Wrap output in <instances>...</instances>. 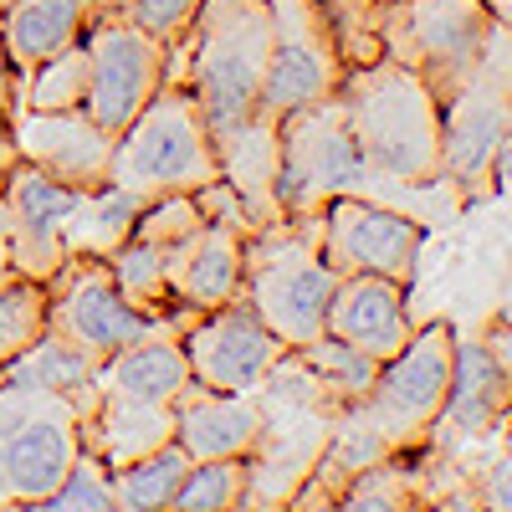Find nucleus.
<instances>
[{
    "label": "nucleus",
    "mask_w": 512,
    "mask_h": 512,
    "mask_svg": "<svg viewBox=\"0 0 512 512\" xmlns=\"http://www.w3.org/2000/svg\"><path fill=\"white\" fill-rule=\"evenodd\" d=\"M344 123L374 169L390 185H436L441 180V103L425 82L395 57H374L364 67H344L338 82Z\"/></svg>",
    "instance_id": "f257e3e1"
},
{
    "label": "nucleus",
    "mask_w": 512,
    "mask_h": 512,
    "mask_svg": "<svg viewBox=\"0 0 512 512\" xmlns=\"http://www.w3.org/2000/svg\"><path fill=\"white\" fill-rule=\"evenodd\" d=\"M272 57V6L267 0H205L190 36L169 47L164 77L190 88L205 113V128L226 139L231 128L256 118Z\"/></svg>",
    "instance_id": "f03ea898"
},
{
    "label": "nucleus",
    "mask_w": 512,
    "mask_h": 512,
    "mask_svg": "<svg viewBox=\"0 0 512 512\" xmlns=\"http://www.w3.org/2000/svg\"><path fill=\"white\" fill-rule=\"evenodd\" d=\"M210 180H221L216 134L205 128V113L185 82L164 77L159 93L113 134L108 185L154 200V195H195Z\"/></svg>",
    "instance_id": "7ed1b4c3"
},
{
    "label": "nucleus",
    "mask_w": 512,
    "mask_h": 512,
    "mask_svg": "<svg viewBox=\"0 0 512 512\" xmlns=\"http://www.w3.org/2000/svg\"><path fill=\"white\" fill-rule=\"evenodd\" d=\"M338 277L323 262L318 216H282L241 236V297L256 308L282 349H303L323 333Z\"/></svg>",
    "instance_id": "20e7f679"
},
{
    "label": "nucleus",
    "mask_w": 512,
    "mask_h": 512,
    "mask_svg": "<svg viewBox=\"0 0 512 512\" xmlns=\"http://www.w3.org/2000/svg\"><path fill=\"white\" fill-rule=\"evenodd\" d=\"M502 26L492 0H384V57L410 67L436 103H451Z\"/></svg>",
    "instance_id": "39448f33"
},
{
    "label": "nucleus",
    "mask_w": 512,
    "mask_h": 512,
    "mask_svg": "<svg viewBox=\"0 0 512 512\" xmlns=\"http://www.w3.org/2000/svg\"><path fill=\"white\" fill-rule=\"evenodd\" d=\"M82 451V405L0 379V507H41Z\"/></svg>",
    "instance_id": "423d86ee"
},
{
    "label": "nucleus",
    "mask_w": 512,
    "mask_h": 512,
    "mask_svg": "<svg viewBox=\"0 0 512 512\" xmlns=\"http://www.w3.org/2000/svg\"><path fill=\"white\" fill-rule=\"evenodd\" d=\"M507 134H512V67H507V26L492 36L482 67L466 88L441 103V180L461 195H492L507 180Z\"/></svg>",
    "instance_id": "0eeeda50"
},
{
    "label": "nucleus",
    "mask_w": 512,
    "mask_h": 512,
    "mask_svg": "<svg viewBox=\"0 0 512 512\" xmlns=\"http://www.w3.org/2000/svg\"><path fill=\"white\" fill-rule=\"evenodd\" d=\"M451 354H456V328L451 323H425L405 338V349L379 364L369 395L349 405L369 431L390 451H420L436 441V420L451 390Z\"/></svg>",
    "instance_id": "6e6552de"
},
{
    "label": "nucleus",
    "mask_w": 512,
    "mask_h": 512,
    "mask_svg": "<svg viewBox=\"0 0 512 512\" xmlns=\"http://www.w3.org/2000/svg\"><path fill=\"white\" fill-rule=\"evenodd\" d=\"M374 185V169L364 164L338 98H318L308 108H292L277 123V210L282 216H318L333 195H359Z\"/></svg>",
    "instance_id": "1a4fd4ad"
},
{
    "label": "nucleus",
    "mask_w": 512,
    "mask_h": 512,
    "mask_svg": "<svg viewBox=\"0 0 512 512\" xmlns=\"http://www.w3.org/2000/svg\"><path fill=\"white\" fill-rule=\"evenodd\" d=\"M47 292H52L47 328L57 338H67V344L88 349L93 359H113L118 349L139 344L144 333H154V328H185L195 318V308L164 313V318L139 313L118 292V282L108 272V256H93V251H67V262L47 282Z\"/></svg>",
    "instance_id": "9d476101"
},
{
    "label": "nucleus",
    "mask_w": 512,
    "mask_h": 512,
    "mask_svg": "<svg viewBox=\"0 0 512 512\" xmlns=\"http://www.w3.org/2000/svg\"><path fill=\"white\" fill-rule=\"evenodd\" d=\"M82 47H88V98H82V113L98 128H108V134H118L159 93L169 52L154 36H144L134 21H123L118 6L88 16Z\"/></svg>",
    "instance_id": "9b49d317"
},
{
    "label": "nucleus",
    "mask_w": 512,
    "mask_h": 512,
    "mask_svg": "<svg viewBox=\"0 0 512 512\" xmlns=\"http://www.w3.org/2000/svg\"><path fill=\"white\" fill-rule=\"evenodd\" d=\"M267 6H272V57H267L256 118L282 123L292 108H308L338 93L344 57L333 47V31L323 21L318 0H267Z\"/></svg>",
    "instance_id": "f8f14e48"
},
{
    "label": "nucleus",
    "mask_w": 512,
    "mask_h": 512,
    "mask_svg": "<svg viewBox=\"0 0 512 512\" xmlns=\"http://www.w3.org/2000/svg\"><path fill=\"white\" fill-rule=\"evenodd\" d=\"M318 246L333 277L369 272V277H390L410 287L420 246H425V226L364 195H333L318 210Z\"/></svg>",
    "instance_id": "ddd939ff"
},
{
    "label": "nucleus",
    "mask_w": 512,
    "mask_h": 512,
    "mask_svg": "<svg viewBox=\"0 0 512 512\" xmlns=\"http://www.w3.org/2000/svg\"><path fill=\"white\" fill-rule=\"evenodd\" d=\"M180 349H185L195 384H205V390H231V395H251L272 374V364L287 354L282 338L256 318V308L246 297H231L221 308L195 313L180 333Z\"/></svg>",
    "instance_id": "4468645a"
},
{
    "label": "nucleus",
    "mask_w": 512,
    "mask_h": 512,
    "mask_svg": "<svg viewBox=\"0 0 512 512\" xmlns=\"http://www.w3.org/2000/svg\"><path fill=\"white\" fill-rule=\"evenodd\" d=\"M82 190L41 175L36 164L16 159L6 190H0V205L11 216V267L21 277L36 282H52L67 262V226H72V210H77Z\"/></svg>",
    "instance_id": "2eb2a0df"
},
{
    "label": "nucleus",
    "mask_w": 512,
    "mask_h": 512,
    "mask_svg": "<svg viewBox=\"0 0 512 512\" xmlns=\"http://www.w3.org/2000/svg\"><path fill=\"white\" fill-rule=\"evenodd\" d=\"M11 144L16 159L36 164L41 175H52L72 190H98L108 185V154H113V134L98 128L82 108H16L11 113Z\"/></svg>",
    "instance_id": "dca6fc26"
},
{
    "label": "nucleus",
    "mask_w": 512,
    "mask_h": 512,
    "mask_svg": "<svg viewBox=\"0 0 512 512\" xmlns=\"http://www.w3.org/2000/svg\"><path fill=\"white\" fill-rule=\"evenodd\" d=\"M405 282H390V277H369V272H354V277H338L333 297H328V318H323V333L344 338V344L374 354L379 364L405 349V338L415 333L410 323V308H405Z\"/></svg>",
    "instance_id": "f3484780"
},
{
    "label": "nucleus",
    "mask_w": 512,
    "mask_h": 512,
    "mask_svg": "<svg viewBox=\"0 0 512 512\" xmlns=\"http://www.w3.org/2000/svg\"><path fill=\"white\" fill-rule=\"evenodd\" d=\"M507 390H512V364L487 338H456L451 390H446L436 431H456L461 441H482L492 431H507V400H512Z\"/></svg>",
    "instance_id": "a211bd4d"
},
{
    "label": "nucleus",
    "mask_w": 512,
    "mask_h": 512,
    "mask_svg": "<svg viewBox=\"0 0 512 512\" xmlns=\"http://www.w3.org/2000/svg\"><path fill=\"white\" fill-rule=\"evenodd\" d=\"M164 277L169 303L180 308H221L241 297V231L226 221H200L190 236L164 246Z\"/></svg>",
    "instance_id": "6ab92c4d"
},
{
    "label": "nucleus",
    "mask_w": 512,
    "mask_h": 512,
    "mask_svg": "<svg viewBox=\"0 0 512 512\" xmlns=\"http://www.w3.org/2000/svg\"><path fill=\"white\" fill-rule=\"evenodd\" d=\"M175 441L190 461H221V456H251L262 441V400L185 384L175 400Z\"/></svg>",
    "instance_id": "aec40b11"
},
{
    "label": "nucleus",
    "mask_w": 512,
    "mask_h": 512,
    "mask_svg": "<svg viewBox=\"0 0 512 512\" xmlns=\"http://www.w3.org/2000/svg\"><path fill=\"white\" fill-rule=\"evenodd\" d=\"M164 441H175V405H154V400H128L98 390L93 410L82 415V446L98 451L108 466H123Z\"/></svg>",
    "instance_id": "412c9836"
},
{
    "label": "nucleus",
    "mask_w": 512,
    "mask_h": 512,
    "mask_svg": "<svg viewBox=\"0 0 512 512\" xmlns=\"http://www.w3.org/2000/svg\"><path fill=\"white\" fill-rule=\"evenodd\" d=\"M82 26H88L82 0H6L0 6V52H6L16 82H26L36 62H47L67 41H77Z\"/></svg>",
    "instance_id": "4be33fe9"
},
{
    "label": "nucleus",
    "mask_w": 512,
    "mask_h": 512,
    "mask_svg": "<svg viewBox=\"0 0 512 512\" xmlns=\"http://www.w3.org/2000/svg\"><path fill=\"white\" fill-rule=\"evenodd\" d=\"M216 154H221V180L246 205L251 231L282 221L277 195H272V180H277V123L251 118V123L231 128L226 139H216Z\"/></svg>",
    "instance_id": "5701e85b"
},
{
    "label": "nucleus",
    "mask_w": 512,
    "mask_h": 512,
    "mask_svg": "<svg viewBox=\"0 0 512 512\" xmlns=\"http://www.w3.org/2000/svg\"><path fill=\"white\" fill-rule=\"evenodd\" d=\"M98 364H103V359H93L88 349L67 344V338H57V333L47 328L21 359H11L6 369H0V379H16V384H36V390L72 395V400L82 405V415H88L93 400H98Z\"/></svg>",
    "instance_id": "b1692460"
},
{
    "label": "nucleus",
    "mask_w": 512,
    "mask_h": 512,
    "mask_svg": "<svg viewBox=\"0 0 512 512\" xmlns=\"http://www.w3.org/2000/svg\"><path fill=\"white\" fill-rule=\"evenodd\" d=\"M185 472H190V456L180 451V441H164L134 461L113 466V507L118 512H169Z\"/></svg>",
    "instance_id": "393cba45"
},
{
    "label": "nucleus",
    "mask_w": 512,
    "mask_h": 512,
    "mask_svg": "<svg viewBox=\"0 0 512 512\" xmlns=\"http://www.w3.org/2000/svg\"><path fill=\"white\" fill-rule=\"evenodd\" d=\"M425 497V446L420 451H390L374 466L338 492V507L344 512H400L410 502Z\"/></svg>",
    "instance_id": "a878e982"
},
{
    "label": "nucleus",
    "mask_w": 512,
    "mask_h": 512,
    "mask_svg": "<svg viewBox=\"0 0 512 512\" xmlns=\"http://www.w3.org/2000/svg\"><path fill=\"white\" fill-rule=\"evenodd\" d=\"M292 354H297V364H303V369L318 379V390H323L338 410L359 405V400L369 395L374 374H379V359H374V354L344 344V338H333V333L308 338V344H303V349H292Z\"/></svg>",
    "instance_id": "bb28decb"
},
{
    "label": "nucleus",
    "mask_w": 512,
    "mask_h": 512,
    "mask_svg": "<svg viewBox=\"0 0 512 512\" xmlns=\"http://www.w3.org/2000/svg\"><path fill=\"white\" fill-rule=\"evenodd\" d=\"M108 272L118 282V292L134 303L139 313L149 318H164V313H180V303H169V277H164V246L154 241H139L128 236L123 246L108 251Z\"/></svg>",
    "instance_id": "cd10ccee"
},
{
    "label": "nucleus",
    "mask_w": 512,
    "mask_h": 512,
    "mask_svg": "<svg viewBox=\"0 0 512 512\" xmlns=\"http://www.w3.org/2000/svg\"><path fill=\"white\" fill-rule=\"evenodd\" d=\"M82 98H88V47H82V36L52 52L47 62H36L21 82V108L57 113V108H82Z\"/></svg>",
    "instance_id": "c85d7f7f"
},
{
    "label": "nucleus",
    "mask_w": 512,
    "mask_h": 512,
    "mask_svg": "<svg viewBox=\"0 0 512 512\" xmlns=\"http://www.w3.org/2000/svg\"><path fill=\"white\" fill-rule=\"evenodd\" d=\"M47 303H52V292L36 277L16 272L11 282H0V369L21 359L47 333Z\"/></svg>",
    "instance_id": "c756f323"
},
{
    "label": "nucleus",
    "mask_w": 512,
    "mask_h": 512,
    "mask_svg": "<svg viewBox=\"0 0 512 512\" xmlns=\"http://www.w3.org/2000/svg\"><path fill=\"white\" fill-rule=\"evenodd\" d=\"M246 456H221V461H190V472L169 502V512H231L246 507Z\"/></svg>",
    "instance_id": "7c9ffc66"
},
{
    "label": "nucleus",
    "mask_w": 512,
    "mask_h": 512,
    "mask_svg": "<svg viewBox=\"0 0 512 512\" xmlns=\"http://www.w3.org/2000/svg\"><path fill=\"white\" fill-rule=\"evenodd\" d=\"M344 67L384 57V0H318Z\"/></svg>",
    "instance_id": "2f4dec72"
},
{
    "label": "nucleus",
    "mask_w": 512,
    "mask_h": 512,
    "mask_svg": "<svg viewBox=\"0 0 512 512\" xmlns=\"http://www.w3.org/2000/svg\"><path fill=\"white\" fill-rule=\"evenodd\" d=\"M41 512H118L113 507V466L98 451L82 446L62 472V482L47 492Z\"/></svg>",
    "instance_id": "473e14b6"
},
{
    "label": "nucleus",
    "mask_w": 512,
    "mask_h": 512,
    "mask_svg": "<svg viewBox=\"0 0 512 512\" xmlns=\"http://www.w3.org/2000/svg\"><path fill=\"white\" fill-rule=\"evenodd\" d=\"M200 6L205 0H123L118 11H123V21H134L144 36H154L159 47L169 52V47H180V41L190 36Z\"/></svg>",
    "instance_id": "72a5a7b5"
},
{
    "label": "nucleus",
    "mask_w": 512,
    "mask_h": 512,
    "mask_svg": "<svg viewBox=\"0 0 512 512\" xmlns=\"http://www.w3.org/2000/svg\"><path fill=\"white\" fill-rule=\"evenodd\" d=\"M200 221H205V216H200L195 195H154V200H144V210L134 216V231H128V236L154 241V246H175V241L190 236Z\"/></svg>",
    "instance_id": "f704fd0d"
},
{
    "label": "nucleus",
    "mask_w": 512,
    "mask_h": 512,
    "mask_svg": "<svg viewBox=\"0 0 512 512\" xmlns=\"http://www.w3.org/2000/svg\"><path fill=\"white\" fill-rule=\"evenodd\" d=\"M507 472H512V456H507V441H497V461L482 466V487H477L472 502H482L492 512H507L512 507V477Z\"/></svg>",
    "instance_id": "c9c22d12"
},
{
    "label": "nucleus",
    "mask_w": 512,
    "mask_h": 512,
    "mask_svg": "<svg viewBox=\"0 0 512 512\" xmlns=\"http://www.w3.org/2000/svg\"><path fill=\"white\" fill-rule=\"evenodd\" d=\"M11 164H16V144H11V113H6V103H0V190H6Z\"/></svg>",
    "instance_id": "e433bc0d"
},
{
    "label": "nucleus",
    "mask_w": 512,
    "mask_h": 512,
    "mask_svg": "<svg viewBox=\"0 0 512 512\" xmlns=\"http://www.w3.org/2000/svg\"><path fill=\"white\" fill-rule=\"evenodd\" d=\"M0 103H6V113L21 108V82H16V72L6 67V52H0Z\"/></svg>",
    "instance_id": "4c0bfd02"
},
{
    "label": "nucleus",
    "mask_w": 512,
    "mask_h": 512,
    "mask_svg": "<svg viewBox=\"0 0 512 512\" xmlns=\"http://www.w3.org/2000/svg\"><path fill=\"white\" fill-rule=\"evenodd\" d=\"M108 6H113V0H82V11H88V16L93 11H108Z\"/></svg>",
    "instance_id": "58836bf2"
},
{
    "label": "nucleus",
    "mask_w": 512,
    "mask_h": 512,
    "mask_svg": "<svg viewBox=\"0 0 512 512\" xmlns=\"http://www.w3.org/2000/svg\"><path fill=\"white\" fill-rule=\"evenodd\" d=\"M113 6H123V0H113Z\"/></svg>",
    "instance_id": "ea45409f"
},
{
    "label": "nucleus",
    "mask_w": 512,
    "mask_h": 512,
    "mask_svg": "<svg viewBox=\"0 0 512 512\" xmlns=\"http://www.w3.org/2000/svg\"><path fill=\"white\" fill-rule=\"evenodd\" d=\"M0 6H6V0H0Z\"/></svg>",
    "instance_id": "a19ab883"
}]
</instances>
